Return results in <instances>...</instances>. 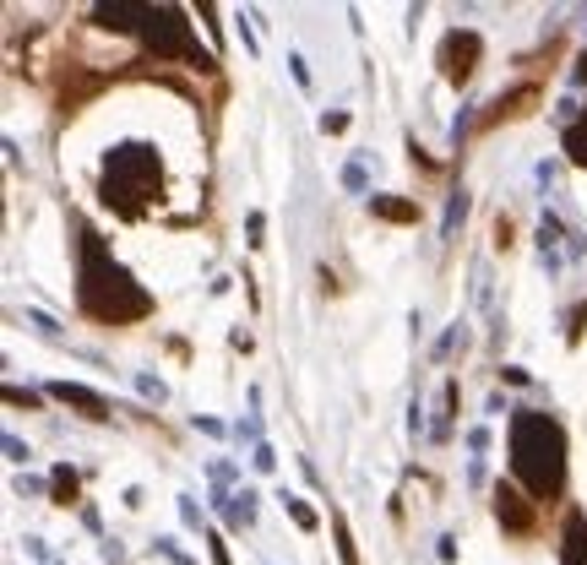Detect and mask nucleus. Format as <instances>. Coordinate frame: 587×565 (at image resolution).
Returning a JSON list of instances; mask_svg holds the SVG:
<instances>
[{
  "label": "nucleus",
  "instance_id": "obj_1",
  "mask_svg": "<svg viewBox=\"0 0 587 565\" xmlns=\"http://www.w3.org/2000/svg\"><path fill=\"white\" fill-rule=\"evenodd\" d=\"M76 305H82V316H93L103 326H125V321H142L158 310L152 294L109 256V245L87 223H76Z\"/></svg>",
  "mask_w": 587,
  "mask_h": 565
},
{
  "label": "nucleus",
  "instance_id": "obj_2",
  "mask_svg": "<svg viewBox=\"0 0 587 565\" xmlns=\"http://www.w3.org/2000/svg\"><path fill=\"white\" fill-rule=\"evenodd\" d=\"M506 446H512V473L517 484L544 506L566 495V430L561 419L539 408H512L506 419Z\"/></svg>",
  "mask_w": 587,
  "mask_h": 565
},
{
  "label": "nucleus",
  "instance_id": "obj_3",
  "mask_svg": "<svg viewBox=\"0 0 587 565\" xmlns=\"http://www.w3.org/2000/svg\"><path fill=\"white\" fill-rule=\"evenodd\" d=\"M103 207H114L120 218H136L158 190H163V163H158V152L152 147H142V141H125V147H114L109 158H103Z\"/></svg>",
  "mask_w": 587,
  "mask_h": 565
},
{
  "label": "nucleus",
  "instance_id": "obj_4",
  "mask_svg": "<svg viewBox=\"0 0 587 565\" xmlns=\"http://www.w3.org/2000/svg\"><path fill=\"white\" fill-rule=\"evenodd\" d=\"M136 38H142L147 54H158V60H185L191 71H212V54H201V44L191 38L185 11H174V5H147Z\"/></svg>",
  "mask_w": 587,
  "mask_h": 565
},
{
  "label": "nucleus",
  "instance_id": "obj_5",
  "mask_svg": "<svg viewBox=\"0 0 587 565\" xmlns=\"http://www.w3.org/2000/svg\"><path fill=\"white\" fill-rule=\"evenodd\" d=\"M479 54H484V38H479L474 27H452V33L441 38V49H435V65H441V76H446L452 87H463V82L479 71Z\"/></svg>",
  "mask_w": 587,
  "mask_h": 565
},
{
  "label": "nucleus",
  "instance_id": "obj_6",
  "mask_svg": "<svg viewBox=\"0 0 587 565\" xmlns=\"http://www.w3.org/2000/svg\"><path fill=\"white\" fill-rule=\"evenodd\" d=\"M544 93L533 87V82H517V87H506V93H495L490 103H484V114H474V131H495L501 120H512V114H528V103H539Z\"/></svg>",
  "mask_w": 587,
  "mask_h": 565
},
{
  "label": "nucleus",
  "instance_id": "obj_7",
  "mask_svg": "<svg viewBox=\"0 0 587 565\" xmlns=\"http://www.w3.org/2000/svg\"><path fill=\"white\" fill-rule=\"evenodd\" d=\"M533 506H539V501L523 495L517 484H506V479L495 484V517H501L506 533H533Z\"/></svg>",
  "mask_w": 587,
  "mask_h": 565
},
{
  "label": "nucleus",
  "instance_id": "obj_8",
  "mask_svg": "<svg viewBox=\"0 0 587 565\" xmlns=\"http://www.w3.org/2000/svg\"><path fill=\"white\" fill-rule=\"evenodd\" d=\"M566 245H572V256H582V250H587L582 239L555 218V212H544V218H539V261H544L550 272H561V250H566Z\"/></svg>",
  "mask_w": 587,
  "mask_h": 565
},
{
  "label": "nucleus",
  "instance_id": "obj_9",
  "mask_svg": "<svg viewBox=\"0 0 587 565\" xmlns=\"http://www.w3.org/2000/svg\"><path fill=\"white\" fill-rule=\"evenodd\" d=\"M49 397H54V403H65V408H76L82 419H109V403H103L93 386H82V381H54V386H49Z\"/></svg>",
  "mask_w": 587,
  "mask_h": 565
},
{
  "label": "nucleus",
  "instance_id": "obj_10",
  "mask_svg": "<svg viewBox=\"0 0 587 565\" xmlns=\"http://www.w3.org/2000/svg\"><path fill=\"white\" fill-rule=\"evenodd\" d=\"M561 565H587V517L572 511L561 528Z\"/></svg>",
  "mask_w": 587,
  "mask_h": 565
},
{
  "label": "nucleus",
  "instance_id": "obj_11",
  "mask_svg": "<svg viewBox=\"0 0 587 565\" xmlns=\"http://www.w3.org/2000/svg\"><path fill=\"white\" fill-rule=\"evenodd\" d=\"M370 212L386 223H419V201H397V196H370Z\"/></svg>",
  "mask_w": 587,
  "mask_h": 565
},
{
  "label": "nucleus",
  "instance_id": "obj_12",
  "mask_svg": "<svg viewBox=\"0 0 587 565\" xmlns=\"http://www.w3.org/2000/svg\"><path fill=\"white\" fill-rule=\"evenodd\" d=\"M76 490H82L76 468H71V463H60V468L49 473V501H54V506H76Z\"/></svg>",
  "mask_w": 587,
  "mask_h": 565
},
{
  "label": "nucleus",
  "instance_id": "obj_13",
  "mask_svg": "<svg viewBox=\"0 0 587 565\" xmlns=\"http://www.w3.org/2000/svg\"><path fill=\"white\" fill-rule=\"evenodd\" d=\"M463 218H468V190H452L446 196V218H441V239H457Z\"/></svg>",
  "mask_w": 587,
  "mask_h": 565
},
{
  "label": "nucleus",
  "instance_id": "obj_14",
  "mask_svg": "<svg viewBox=\"0 0 587 565\" xmlns=\"http://www.w3.org/2000/svg\"><path fill=\"white\" fill-rule=\"evenodd\" d=\"M278 501H283V511L294 517V528H299V533H316V528H321V517H316V511H310V506H305L299 495H289V490H283Z\"/></svg>",
  "mask_w": 587,
  "mask_h": 565
},
{
  "label": "nucleus",
  "instance_id": "obj_15",
  "mask_svg": "<svg viewBox=\"0 0 587 565\" xmlns=\"http://www.w3.org/2000/svg\"><path fill=\"white\" fill-rule=\"evenodd\" d=\"M566 152H572V163L587 169V109L577 114V125H566Z\"/></svg>",
  "mask_w": 587,
  "mask_h": 565
},
{
  "label": "nucleus",
  "instance_id": "obj_16",
  "mask_svg": "<svg viewBox=\"0 0 587 565\" xmlns=\"http://www.w3.org/2000/svg\"><path fill=\"white\" fill-rule=\"evenodd\" d=\"M332 539H338L343 565H359V555H354V533H348V517H343V511H332Z\"/></svg>",
  "mask_w": 587,
  "mask_h": 565
},
{
  "label": "nucleus",
  "instance_id": "obj_17",
  "mask_svg": "<svg viewBox=\"0 0 587 565\" xmlns=\"http://www.w3.org/2000/svg\"><path fill=\"white\" fill-rule=\"evenodd\" d=\"M343 190H354V196H365V190H370V169H365V158L343 163Z\"/></svg>",
  "mask_w": 587,
  "mask_h": 565
},
{
  "label": "nucleus",
  "instance_id": "obj_18",
  "mask_svg": "<svg viewBox=\"0 0 587 565\" xmlns=\"http://www.w3.org/2000/svg\"><path fill=\"white\" fill-rule=\"evenodd\" d=\"M250 468H256V473H272V468H278V452H272V446L261 441V446L250 452Z\"/></svg>",
  "mask_w": 587,
  "mask_h": 565
},
{
  "label": "nucleus",
  "instance_id": "obj_19",
  "mask_svg": "<svg viewBox=\"0 0 587 565\" xmlns=\"http://www.w3.org/2000/svg\"><path fill=\"white\" fill-rule=\"evenodd\" d=\"M136 386H142V397H147V403H163V397H169L158 375H136Z\"/></svg>",
  "mask_w": 587,
  "mask_h": 565
},
{
  "label": "nucleus",
  "instance_id": "obj_20",
  "mask_svg": "<svg viewBox=\"0 0 587 565\" xmlns=\"http://www.w3.org/2000/svg\"><path fill=\"white\" fill-rule=\"evenodd\" d=\"M207 555H212V565H234V560H229V544H223V533H207Z\"/></svg>",
  "mask_w": 587,
  "mask_h": 565
},
{
  "label": "nucleus",
  "instance_id": "obj_21",
  "mask_svg": "<svg viewBox=\"0 0 587 565\" xmlns=\"http://www.w3.org/2000/svg\"><path fill=\"white\" fill-rule=\"evenodd\" d=\"M27 326H33V332H44V337H60V326H54L44 310H27Z\"/></svg>",
  "mask_w": 587,
  "mask_h": 565
},
{
  "label": "nucleus",
  "instance_id": "obj_22",
  "mask_svg": "<svg viewBox=\"0 0 587 565\" xmlns=\"http://www.w3.org/2000/svg\"><path fill=\"white\" fill-rule=\"evenodd\" d=\"M463 337H468V332H463V321H457V326H452V332H446V337L435 343V359H446V354H452V348H457Z\"/></svg>",
  "mask_w": 587,
  "mask_h": 565
},
{
  "label": "nucleus",
  "instance_id": "obj_23",
  "mask_svg": "<svg viewBox=\"0 0 587 565\" xmlns=\"http://www.w3.org/2000/svg\"><path fill=\"white\" fill-rule=\"evenodd\" d=\"M158 555H169L174 565H196L191 555H185V550H180V544H174V539H158Z\"/></svg>",
  "mask_w": 587,
  "mask_h": 565
},
{
  "label": "nucleus",
  "instance_id": "obj_24",
  "mask_svg": "<svg viewBox=\"0 0 587 565\" xmlns=\"http://www.w3.org/2000/svg\"><path fill=\"white\" fill-rule=\"evenodd\" d=\"M207 479H212L218 490H223V484H234V463H212V468H207Z\"/></svg>",
  "mask_w": 587,
  "mask_h": 565
},
{
  "label": "nucleus",
  "instance_id": "obj_25",
  "mask_svg": "<svg viewBox=\"0 0 587 565\" xmlns=\"http://www.w3.org/2000/svg\"><path fill=\"white\" fill-rule=\"evenodd\" d=\"M289 71H294V82H299V87H310V65H305V54H289Z\"/></svg>",
  "mask_w": 587,
  "mask_h": 565
},
{
  "label": "nucleus",
  "instance_id": "obj_26",
  "mask_svg": "<svg viewBox=\"0 0 587 565\" xmlns=\"http://www.w3.org/2000/svg\"><path fill=\"white\" fill-rule=\"evenodd\" d=\"M321 131H327V136H338V131H348V114H343V109H338V114H321Z\"/></svg>",
  "mask_w": 587,
  "mask_h": 565
},
{
  "label": "nucleus",
  "instance_id": "obj_27",
  "mask_svg": "<svg viewBox=\"0 0 587 565\" xmlns=\"http://www.w3.org/2000/svg\"><path fill=\"white\" fill-rule=\"evenodd\" d=\"M245 234H250V245H261V234H267V218H261V212H250V218H245Z\"/></svg>",
  "mask_w": 587,
  "mask_h": 565
},
{
  "label": "nucleus",
  "instance_id": "obj_28",
  "mask_svg": "<svg viewBox=\"0 0 587 565\" xmlns=\"http://www.w3.org/2000/svg\"><path fill=\"white\" fill-rule=\"evenodd\" d=\"M5 403H11V408H22V403L33 408V403H38V392H22V386H5Z\"/></svg>",
  "mask_w": 587,
  "mask_h": 565
},
{
  "label": "nucleus",
  "instance_id": "obj_29",
  "mask_svg": "<svg viewBox=\"0 0 587 565\" xmlns=\"http://www.w3.org/2000/svg\"><path fill=\"white\" fill-rule=\"evenodd\" d=\"M5 457H11V463H27V457H33V452H27V446H22V435H5Z\"/></svg>",
  "mask_w": 587,
  "mask_h": 565
},
{
  "label": "nucleus",
  "instance_id": "obj_30",
  "mask_svg": "<svg viewBox=\"0 0 587 565\" xmlns=\"http://www.w3.org/2000/svg\"><path fill=\"white\" fill-rule=\"evenodd\" d=\"M180 517H185V528H201V511H196L191 495H180Z\"/></svg>",
  "mask_w": 587,
  "mask_h": 565
},
{
  "label": "nucleus",
  "instance_id": "obj_31",
  "mask_svg": "<svg viewBox=\"0 0 587 565\" xmlns=\"http://www.w3.org/2000/svg\"><path fill=\"white\" fill-rule=\"evenodd\" d=\"M501 381H512V386H528V381H533V375H528V370H523V365H506V370H501Z\"/></svg>",
  "mask_w": 587,
  "mask_h": 565
},
{
  "label": "nucleus",
  "instance_id": "obj_32",
  "mask_svg": "<svg viewBox=\"0 0 587 565\" xmlns=\"http://www.w3.org/2000/svg\"><path fill=\"white\" fill-rule=\"evenodd\" d=\"M484 446H490V430H484V424H474V430H468V452H484Z\"/></svg>",
  "mask_w": 587,
  "mask_h": 565
},
{
  "label": "nucleus",
  "instance_id": "obj_33",
  "mask_svg": "<svg viewBox=\"0 0 587 565\" xmlns=\"http://www.w3.org/2000/svg\"><path fill=\"white\" fill-rule=\"evenodd\" d=\"M582 321H587V305H577V310H572V326H566V337H572V343L582 337Z\"/></svg>",
  "mask_w": 587,
  "mask_h": 565
},
{
  "label": "nucleus",
  "instance_id": "obj_34",
  "mask_svg": "<svg viewBox=\"0 0 587 565\" xmlns=\"http://www.w3.org/2000/svg\"><path fill=\"white\" fill-rule=\"evenodd\" d=\"M27 555H33V560H44V565H54V560H49V550H44V539H27Z\"/></svg>",
  "mask_w": 587,
  "mask_h": 565
},
{
  "label": "nucleus",
  "instance_id": "obj_35",
  "mask_svg": "<svg viewBox=\"0 0 587 565\" xmlns=\"http://www.w3.org/2000/svg\"><path fill=\"white\" fill-rule=\"evenodd\" d=\"M572 82H577V87H587V49H582V60L572 65Z\"/></svg>",
  "mask_w": 587,
  "mask_h": 565
}]
</instances>
